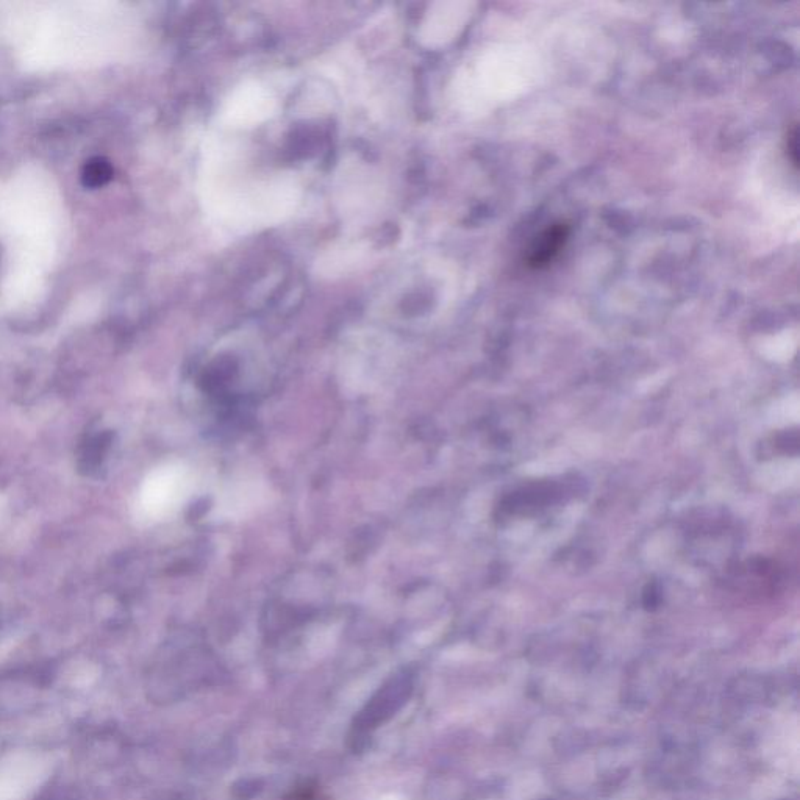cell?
Instances as JSON below:
<instances>
[{"instance_id":"6da1fadb","label":"cell","mask_w":800,"mask_h":800,"mask_svg":"<svg viewBox=\"0 0 800 800\" xmlns=\"http://www.w3.org/2000/svg\"><path fill=\"white\" fill-rule=\"evenodd\" d=\"M196 477L185 463L158 466L144 479L135 502V516L144 524L166 521L193 496Z\"/></svg>"},{"instance_id":"277c9868","label":"cell","mask_w":800,"mask_h":800,"mask_svg":"<svg viewBox=\"0 0 800 800\" xmlns=\"http://www.w3.org/2000/svg\"><path fill=\"white\" fill-rule=\"evenodd\" d=\"M786 149H788V157L797 168V165H799V133H797V127H793V130L788 133Z\"/></svg>"},{"instance_id":"3957f363","label":"cell","mask_w":800,"mask_h":800,"mask_svg":"<svg viewBox=\"0 0 800 800\" xmlns=\"http://www.w3.org/2000/svg\"><path fill=\"white\" fill-rule=\"evenodd\" d=\"M111 174L113 171H111L108 161H105L104 158H94L90 163H86L85 169H83V183L91 188H97V186L107 183Z\"/></svg>"},{"instance_id":"7a4b0ae2","label":"cell","mask_w":800,"mask_h":800,"mask_svg":"<svg viewBox=\"0 0 800 800\" xmlns=\"http://www.w3.org/2000/svg\"><path fill=\"white\" fill-rule=\"evenodd\" d=\"M571 227L566 222L550 225L540 236H536L530 246L527 265L532 269H543L560 255L561 250L568 243Z\"/></svg>"}]
</instances>
